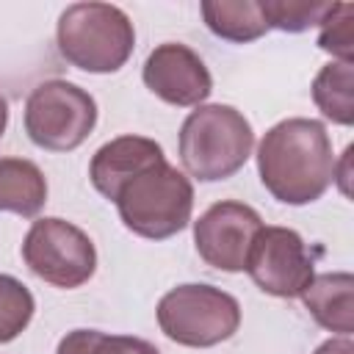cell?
<instances>
[{
    "instance_id": "cell-1",
    "label": "cell",
    "mask_w": 354,
    "mask_h": 354,
    "mask_svg": "<svg viewBox=\"0 0 354 354\" xmlns=\"http://www.w3.org/2000/svg\"><path fill=\"white\" fill-rule=\"evenodd\" d=\"M257 171L266 191L285 205L315 202L335 180V152L318 119H282L257 144Z\"/></svg>"
},
{
    "instance_id": "cell-2",
    "label": "cell",
    "mask_w": 354,
    "mask_h": 354,
    "mask_svg": "<svg viewBox=\"0 0 354 354\" xmlns=\"http://www.w3.org/2000/svg\"><path fill=\"white\" fill-rule=\"evenodd\" d=\"M252 147V124L232 105H199L180 127V163L202 183L227 180L241 171Z\"/></svg>"
},
{
    "instance_id": "cell-3",
    "label": "cell",
    "mask_w": 354,
    "mask_h": 354,
    "mask_svg": "<svg viewBox=\"0 0 354 354\" xmlns=\"http://www.w3.org/2000/svg\"><path fill=\"white\" fill-rule=\"evenodd\" d=\"M58 53L66 64L108 75L127 64L136 47L130 17L111 3H75L58 17Z\"/></svg>"
},
{
    "instance_id": "cell-4",
    "label": "cell",
    "mask_w": 354,
    "mask_h": 354,
    "mask_svg": "<svg viewBox=\"0 0 354 354\" xmlns=\"http://www.w3.org/2000/svg\"><path fill=\"white\" fill-rule=\"evenodd\" d=\"M116 210L130 232L149 241H163L188 227L194 210V185L180 169L160 160L119 191Z\"/></svg>"
},
{
    "instance_id": "cell-5",
    "label": "cell",
    "mask_w": 354,
    "mask_h": 354,
    "mask_svg": "<svg viewBox=\"0 0 354 354\" xmlns=\"http://www.w3.org/2000/svg\"><path fill=\"white\" fill-rule=\"evenodd\" d=\"M158 326L180 346L210 348L238 332L241 304L227 290L205 282L177 285L158 301Z\"/></svg>"
},
{
    "instance_id": "cell-6",
    "label": "cell",
    "mask_w": 354,
    "mask_h": 354,
    "mask_svg": "<svg viewBox=\"0 0 354 354\" xmlns=\"http://www.w3.org/2000/svg\"><path fill=\"white\" fill-rule=\"evenodd\" d=\"M97 124L94 97L61 77L39 83L25 102V133L50 152L77 149Z\"/></svg>"
},
{
    "instance_id": "cell-7",
    "label": "cell",
    "mask_w": 354,
    "mask_h": 354,
    "mask_svg": "<svg viewBox=\"0 0 354 354\" xmlns=\"http://www.w3.org/2000/svg\"><path fill=\"white\" fill-rule=\"evenodd\" d=\"M25 266L55 288H80L97 268V249L91 238L64 218H39L22 241Z\"/></svg>"
},
{
    "instance_id": "cell-8",
    "label": "cell",
    "mask_w": 354,
    "mask_h": 354,
    "mask_svg": "<svg viewBox=\"0 0 354 354\" xmlns=\"http://www.w3.org/2000/svg\"><path fill=\"white\" fill-rule=\"evenodd\" d=\"M243 271H249L252 282L263 293L277 299L301 296L315 277L307 243L290 227H260Z\"/></svg>"
},
{
    "instance_id": "cell-9",
    "label": "cell",
    "mask_w": 354,
    "mask_h": 354,
    "mask_svg": "<svg viewBox=\"0 0 354 354\" xmlns=\"http://www.w3.org/2000/svg\"><path fill=\"white\" fill-rule=\"evenodd\" d=\"M263 218L254 207L224 199L210 205L194 221V243L199 257L218 271H243L254 235L260 232Z\"/></svg>"
},
{
    "instance_id": "cell-10",
    "label": "cell",
    "mask_w": 354,
    "mask_h": 354,
    "mask_svg": "<svg viewBox=\"0 0 354 354\" xmlns=\"http://www.w3.org/2000/svg\"><path fill=\"white\" fill-rule=\"evenodd\" d=\"M141 77L155 97L177 108H199L213 91V77L205 61L180 41L158 44L147 55Z\"/></svg>"
},
{
    "instance_id": "cell-11",
    "label": "cell",
    "mask_w": 354,
    "mask_h": 354,
    "mask_svg": "<svg viewBox=\"0 0 354 354\" xmlns=\"http://www.w3.org/2000/svg\"><path fill=\"white\" fill-rule=\"evenodd\" d=\"M160 160H166V155L158 141L144 138V136H119L94 152L88 177H91V185L105 199L116 202L119 191L133 177H138L141 171H147L149 166Z\"/></svg>"
},
{
    "instance_id": "cell-12",
    "label": "cell",
    "mask_w": 354,
    "mask_h": 354,
    "mask_svg": "<svg viewBox=\"0 0 354 354\" xmlns=\"http://www.w3.org/2000/svg\"><path fill=\"white\" fill-rule=\"evenodd\" d=\"M351 290H354V277L348 271H329L310 279V285L301 293V301L318 326L337 332L340 337H348L354 332Z\"/></svg>"
},
{
    "instance_id": "cell-13",
    "label": "cell",
    "mask_w": 354,
    "mask_h": 354,
    "mask_svg": "<svg viewBox=\"0 0 354 354\" xmlns=\"http://www.w3.org/2000/svg\"><path fill=\"white\" fill-rule=\"evenodd\" d=\"M47 202V180L33 160L0 158V210L33 218Z\"/></svg>"
},
{
    "instance_id": "cell-14",
    "label": "cell",
    "mask_w": 354,
    "mask_h": 354,
    "mask_svg": "<svg viewBox=\"0 0 354 354\" xmlns=\"http://www.w3.org/2000/svg\"><path fill=\"white\" fill-rule=\"evenodd\" d=\"M199 11L210 33H216L218 39L235 41V44L254 41L268 30L260 14V3L254 0H205Z\"/></svg>"
},
{
    "instance_id": "cell-15",
    "label": "cell",
    "mask_w": 354,
    "mask_h": 354,
    "mask_svg": "<svg viewBox=\"0 0 354 354\" xmlns=\"http://www.w3.org/2000/svg\"><path fill=\"white\" fill-rule=\"evenodd\" d=\"M313 100L318 111L335 124L348 127L354 122V69L351 64H326L313 80Z\"/></svg>"
},
{
    "instance_id": "cell-16",
    "label": "cell",
    "mask_w": 354,
    "mask_h": 354,
    "mask_svg": "<svg viewBox=\"0 0 354 354\" xmlns=\"http://www.w3.org/2000/svg\"><path fill=\"white\" fill-rule=\"evenodd\" d=\"M55 354H160L149 340L108 335L100 329H72L61 337Z\"/></svg>"
},
{
    "instance_id": "cell-17",
    "label": "cell",
    "mask_w": 354,
    "mask_h": 354,
    "mask_svg": "<svg viewBox=\"0 0 354 354\" xmlns=\"http://www.w3.org/2000/svg\"><path fill=\"white\" fill-rule=\"evenodd\" d=\"M332 8L335 3H318V0H263L260 3V14L266 25L285 33H301L313 25H321Z\"/></svg>"
},
{
    "instance_id": "cell-18",
    "label": "cell",
    "mask_w": 354,
    "mask_h": 354,
    "mask_svg": "<svg viewBox=\"0 0 354 354\" xmlns=\"http://www.w3.org/2000/svg\"><path fill=\"white\" fill-rule=\"evenodd\" d=\"M36 310L33 293L14 277L0 274V346L25 332Z\"/></svg>"
},
{
    "instance_id": "cell-19",
    "label": "cell",
    "mask_w": 354,
    "mask_h": 354,
    "mask_svg": "<svg viewBox=\"0 0 354 354\" xmlns=\"http://www.w3.org/2000/svg\"><path fill=\"white\" fill-rule=\"evenodd\" d=\"M351 14H354V6L335 3V8L321 22V33H318V47L332 53L343 64H351V44H354Z\"/></svg>"
},
{
    "instance_id": "cell-20",
    "label": "cell",
    "mask_w": 354,
    "mask_h": 354,
    "mask_svg": "<svg viewBox=\"0 0 354 354\" xmlns=\"http://www.w3.org/2000/svg\"><path fill=\"white\" fill-rule=\"evenodd\" d=\"M315 354H354V343L351 337H329L318 346Z\"/></svg>"
},
{
    "instance_id": "cell-21",
    "label": "cell",
    "mask_w": 354,
    "mask_h": 354,
    "mask_svg": "<svg viewBox=\"0 0 354 354\" xmlns=\"http://www.w3.org/2000/svg\"><path fill=\"white\" fill-rule=\"evenodd\" d=\"M6 124H8V102H6V97L0 94V138H3V133H6Z\"/></svg>"
}]
</instances>
